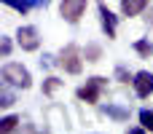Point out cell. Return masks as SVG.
<instances>
[{
    "mask_svg": "<svg viewBox=\"0 0 153 134\" xmlns=\"http://www.w3.org/2000/svg\"><path fill=\"white\" fill-rule=\"evenodd\" d=\"M62 86V81L59 78H46V83H43V94L46 97H54V91Z\"/></svg>",
    "mask_w": 153,
    "mask_h": 134,
    "instance_id": "cell-15",
    "label": "cell"
},
{
    "mask_svg": "<svg viewBox=\"0 0 153 134\" xmlns=\"http://www.w3.org/2000/svg\"><path fill=\"white\" fill-rule=\"evenodd\" d=\"M140 124L153 132V110H140Z\"/></svg>",
    "mask_w": 153,
    "mask_h": 134,
    "instance_id": "cell-17",
    "label": "cell"
},
{
    "mask_svg": "<svg viewBox=\"0 0 153 134\" xmlns=\"http://www.w3.org/2000/svg\"><path fill=\"white\" fill-rule=\"evenodd\" d=\"M13 134H46V132H38V129H35V126H32V124H30V121L24 118V121L19 124V129H16Z\"/></svg>",
    "mask_w": 153,
    "mask_h": 134,
    "instance_id": "cell-16",
    "label": "cell"
},
{
    "mask_svg": "<svg viewBox=\"0 0 153 134\" xmlns=\"http://www.w3.org/2000/svg\"><path fill=\"white\" fill-rule=\"evenodd\" d=\"M16 43H19V48L22 51H38V46H40V32L35 30V27H19V32H16Z\"/></svg>",
    "mask_w": 153,
    "mask_h": 134,
    "instance_id": "cell-5",
    "label": "cell"
},
{
    "mask_svg": "<svg viewBox=\"0 0 153 134\" xmlns=\"http://www.w3.org/2000/svg\"><path fill=\"white\" fill-rule=\"evenodd\" d=\"M5 5H11V8H16L22 16L24 13H30L32 8H46L48 5V0H3Z\"/></svg>",
    "mask_w": 153,
    "mask_h": 134,
    "instance_id": "cell-8",
    "label": "cell"
},
{
    "mask_svg": "<svg viewBox=\"0 0 153 134\" xmlns=\"http://www.w3.org/2000/svg\"><path fill=\"white\" fill-rule=\"evenodd\" d=\"M59 13H62L65 21L78 24L81 16L86 13V0H62V3H59Z\"/></svg>",
    "mask_w": 153,
    "mask_h": 134,
    "instance_id": "cell-4",
    "label": "cell"
},
{
    "mask_svg": "<svg viewBox=\"0 0 153 134\" xmlns=\"http://www.w3.org/2000/svg\"><path fill=\"white\" fill-rule=\"evenodd\" d=\"M126 134H145V126H143V129H129Z\"/></svg>",
    "mask_w": 153,
    "mask_h": 134,
    "instance_id": "cell-21",
    "label": "cell"
},
{
    "mask_svg": "<svg viewBox=\"0 0 153 134\" xmlns=\"http://www.w3.org/2000/svg\"><path fill=\"white\" fill-rule=\"evenodd\" d=\"M134 91H137V97H143V99H148L153 94V73L148 70H143V73H134Z\"/></svg>",
    "mask_w": 153,
    "mask_h": 134,
    "instance_id": "cell-6",
    "label": "cell"
},
{
    "mask_svg": "<svg viewBox=\"0 0 153 134\" xmlns=\"http://www.w3.org/2000/svg\"><path fill=\"white\" fill-rule=\"evenodd\" d=\"M145 21H148V27L153 30V5H151V13H148V19H145Z\"/></svg>",
    "mask_w": 153,
    "mask_h": 134,
    "instance_id": "cell-20",
    "label": "cell"
},
{
    "mask_svg": "<svg viewBox=\"0 0 153 134\" xmlns=\"http://www.w3.org/2000/svg\"><path fill=\"white\" fill-rule=\"evenodd\" d=\"M102 113L110 115V118H116V121H126L129 118V110L126 107H118V105H102Z\"/></svg>",
    "mask_w": 153,
    "mask_h": 134,
    "instance_id": "cell-10",
    "label": "cell"
},
{
    "mask_svg": "<svg viewBox=\"0 0 153 134\" xmlns=\"http://www.w3.org/2000/svg\"><path fill=\"white\" fill-rule=\"evenodd\" d=\"M102 91H105V78L94 75V78H89V81H86L75 94H78V99H81V102L97 105V102H100V97H102Z\"/></svg>",
    "mask_w": 153,
    "mask_h": 134,
    "instance_id": "cell-3",
    "label": "cell"
},
{
    "mask_svg": "<svg viewBox=\"0 0 153 134\" xmlns=\"http://www.w3.org/2000/svg\"><path fill=\"white\" fill-rule=\"evenodd\" d=\"M151 0H121V13L124 16H140L148 8Z\"/></svg>",
    "mask_w": 153,
    "mask_h": 134,
    "instance_id": "cell-9",
    "label": "cell"
},
{
    "mask_svg": "<svg viewBox=\"0 0 153 134\" xmlns=\"http://www.w3.org/2000/svg\"><path fill=\"white\" fill-rule=\"evenodd\" d=\"M83 56H86V62H100V56H102V48H100L97 43H89Z\"/></svg>",
    "mask_w": 153,
    "mask_h": 134,
    "instance_id": "cell-14",
    "label": "cell"
},
{
    "mask_svg": "<svg viewBox=\"0 0 153 134\" xmlns=\"http://www.w3.org/2000/svg\"><path fill=\"white\" fill-rule=\"evenodd\" d=\"M116 78H118L121 83H129V81H134V75H129V70H126L124 64H118V67H116Z\"/></svg>",
    "mask_w": 153,
    "mask_h": 134,
    "instance_id": "cell-18",
    "label": "cell"
},
{
    "mask_svg": "<svg viewBox=\"0 0 153 134\" xmlns=\"http://www.w3.org/2000/svg\"><path fill=\"white\" fill-rule=\"evenodd\" d=\"M0 54H3V56L11 54V40H8V38H3V43H0Z\"/></svg>",
    "mask_w": 153,
    "mask_h": 134,
    "instance_id": "cell-19",
    "label": "cell"
},
{
    "mask_svg": "<svg viewBox=\"0 0 153 134\" xmlns=\"http://www.w3.org/2000/svg\"><path fill=\"white\" fill-rule=\"evenodd\" d=\"M134 51H137L143 59H151L153 56V43L151 40H137V43H134Z\"/></svg>",
    "mask_w": 153,
    "mask_h": 134,
    "instance_id": "cell-12",
    "label": "cell"
},
{
    "mask_svg": "<svg viewBox=\"0 0 153 134\" xmlns=\"http://www.w3.org/2000/svg\"><path fill=\"white\" fill-rule=\"evenodd\" d=\"M100 21H102V30H105V35L108 38H116V24H118V16L100 0Z\"/></svg>",
    "mask_w": 153,
    "mask_h": 134,
    "instance_id": "cell-7",
    "label": "cell"
},
{
    "mask_svg": "<svg viewBox=\"0 0 153 134\" xmlns=\"http://www.w3.org/2000/svg\"><path fill=\"white\" fill-rule=\"evenodd\" d=\"M56 64L67 73V75H78L81 70H83V54H81V48L75 46V43H70V46H65L62 51H59V59H56Z\"/></svg>",
    "mask_w": 153,
    "mask_h": 134,
    "instance_id": "cell-1",
    "label": "cell"
},
{
    "mask_svg": "<svg viewBox=\"0 0 153 134\" xmlns=\"http://www.w3.org/2000/svg\"><path fill=\"white\" fill-rule=\"evenodd\" d=\"M13 105V91L8 89V83L3 81V89H0V107H11Z\"/></svg>",
    "mask_w": 153,
    "mask_h": 134,
    "instance_id": "cell-13",
    "label": "cell"
},
{
    "mask_svg": "<svg viewBox=\"0 0 153 134\" xmlns=\"http://www.w3.org/2000/svg\"><path fill=\"white\" fill-rule=\"evenodd\" d=\"M19 124H22L19 115H5V118L0 121V134H13L19 129Z\"/></svg>",
    "mask_w": 153,
    "mask_h": 134,
    "instance_id": "cell-11",
    "label": "cell"
},
{
    "mask_svg": "<svg viewBox=\"0 0 153 134\" xmlns=\"http://www.w3.org/2000/svg\"><path fill=\"white\" fill-rule=\"evenodd\" d=\"M0 75H3V81H5L8 86H16V89H30V86H32L30 70L22 67L19 62H8V64H3Z\"/></svg>",
    "mask_w": 153,
    "mask_h": 134,
    "instance_id": "cell-2",
    "label": "cell"
}]
</instances>
